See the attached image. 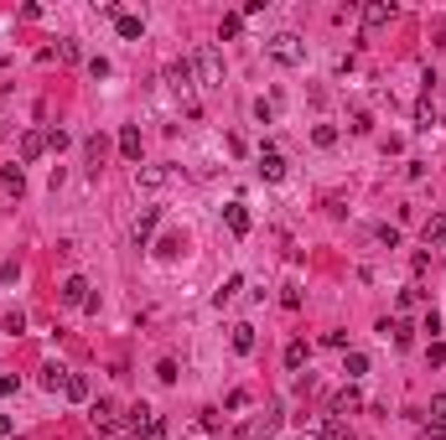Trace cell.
I'll use <instances>...</instances> for the list:
<instances>
[{
  "mask_svg": "<svg viewBox=\"0 0 446 440\" xmlns=\"http://www.w3.org/2000/svg\"><path fill=\"white\" fill-rule=\"evenodd\" d=\"M265 52H270V62H281V68H301V62H306V42H301L296 32H275L265 42Z\"/></svg>",
  "mask_w": 446,
  "mask_h": 440,
  "instance_id": "1",
  "label": "cell"
},
{
  "mask_svg": "<svg viewBox=\"0 0 446 440\" xmlns=\"http://www.w3.org/2000/svg\"><path fill=\"white\" fill-rule=\"evenodd\" d=\"M192 68H198L203 88H223V57H218V47H198V57H192Z\"/></svg>",
  "mask_w": 446,
  "mask_h": 440,
  "instance_id": "2",
  "label": "cell"
},
{
  "mask_svg": "<svg viewBox=\"0 0 446 440\" xmlns=\"http://www.w3.org/2000/svg\"><path fill=\"white\" fill-rule=\"evenodd\" d=\"M259 177H265V181H281V177H285V156L275 151V145L259 151Z\"/></svg>",
  "mask_w": 446,
  "mask_h": 440,
  "instance_id": "3",
  "label": "cell"
},
{
  "mask_svg": "<svg viewBox=\"0 0 446 440\" xmlns=\"http://www.w3.org/2000/svg\"><path fill=\"white\" fill-rule=\"evenodd\" d=\"M358 409H363V394L353 389V383H343V389L332 394V415H358Z\"/></svg>",
  "mask_w": 446,
  "mask_h": 440,
  "instance_id": "4",
  "label": "cell"
},
{
  "mask_svg": "<svg viewBox=\"0 0 446 440\" xmlns=\"http://www.w3.org/2000/svg\"><path fill=\"white\" fill-rule=\"evenodd\" d=\"M62 305H88V280L83 275H68V280H62Z\"/></svg>",
  "mask_w": 446,
  "mask_h": 440,
  "instance_id": "5",
  "label": "cell"
},
{
  "mask_svg": "<svg viewBox=\"0 0 446 440\" xmlns=\"http://www.w3.org/2000/svg\"><path fill=\"white\" fill-rule=\"evenodd\" d=\"M229 348L249 357V352H255V326H249V322H234L229 326Z\"/></svg>",
  "mask_w": 446,
  "mask_h": 440,
  "instance_id": "6",
  "label": "cell"
},
{
  "mask_svg": "<svg viewBox=\"0 0 446 440\" xmlns=\"http://www.w3.org/2000/svg\"><path fill=\"white\" fill-rule=\"evenodd\" d=\"M223 223H229L234 238H244V233H249V207H244V202H229V207H223Z\"/></svg>",
  "mask_w": 446,
  "mask_h": 440,
  "instance_id": "7",
  "label": "cell"
},
{
  "mask_svg": "<svg viewBox=\"0 0 446 440\" xmlns=\"http://www.w3.org/2000/svg\"><path fill=\"white\" fill-rule=\"evenodd\" d=\"M389 16H395V6H389V0H369V6H363V26H389Z\"/></svg>",
  "mask_w": 446,
  "mask_h": 440,
  "instance_id": "8",
  "label": "cell"
},
{
  "mask_svg": "<svg viewBox=\"0 0 446 440\" xmlns=\"http://www.w3.org/2000/svg\"><path fill=\"white\" fill-rule=\"evenodd\" d=\"M275 430H281V404H270V409H265V420L249 425V440H265V435H275Z\"/></svg>",
  "mask_w": 446,
  "mask_h": 440,
  "instance_id": "9",
  "label": "cell"
},
{
  "mask_svg": "<svg viewBox=\"0 0 446 440\" xmlns=\"http://www.w3.org/2000/svg\"><path fill=\"white\" fill-rule=\"evenodd\" d=\"M68 378H73V373H68V368H58V363H47V368H42V389H47V394H62V389H68Z\"/></svg>",
  "mask_w": 446,
  "mask_h": 440,
  "instance_id": "10",
  "label": "cell"
},
{
  "mask_svg": "<svg viewBox=\"0 0 446 440\" xmlns=\"http://www.w3.org/2000/svg\"><path fill=\"white\" fill-rule=\"evenodd\" d=\"M156 218H161L156 207H146V212L135 218V249H146V244H151V233H156Z\"/></svg>",
  "mask_w": 446,
  "mask_h": 440,
  "instance_id": "11",
  "label": "cell"
},
{
  "mask_svg": "<svg viewBox=\"0 0 446 440\" xmlns=\"http://www.w3.org/2000/svg\"><path fill=\"white\" fill-rule=\"evenodd\" d=\"M120 156H125V161H140V125H125L120 130Z\"/></svg>",
  "mask_w": 446,
  "mask_h": 440,
  "instance_id": "12",
  "label": "cell"
},
{
  "mask_svg": "<svg viewBox=\"0 0 446 440\" xmlns=\"http://www.w3.org/2000/svg\"><path fill=\"white\" fill-rule=\"evenodd\" d=\"M42 151H47V135H42V130H26V135H21V161H36Z\"/></svg>",
  "mask_w": 446,
  "mask_h": 440,
  "instance_id": "13",
  "label": "cell"
},
{
  "mask_svg": "<svg viewBox=\"0 0 446 440\" xmlns=\"http://www.w3.org/2000/svg\"><path fill=\"white\" fill-rule=\"evenodd\" d=\"M114 32H120L125 42H140V36H146V21H140V16H130V11H125V16L114 21Z\"/></svg>",
  "mask_w": 446,
  "mask_h": 440,
  "instance_id": "14",
  "label": "cell"
},
{
  "mask_svg": "<svg viewBox=\"0 0 446 440\" xmlns=\"http://www.w3.org/2000/svg\"><path fill=\"white\" fill-rule=\"evenodd\" d=\"M166 177H172L166 166H146V171H135V186H146V192H156V186H166Z\"/></svg>",
  "mask_w": 446,
  "mask_h": 440,
  "instance_id": "15",
  "label": "cell"
},
{
  "mask_svg": "<svg viewBox=\"0 0 446 440\" xmlns=\"http://www.w3.org/2000/svg\"><path fill=\"white\" fill-rule=\"evenodd\" d=\"M421 238H426V249H431V244H441V238H446V212H431L426 228H421Z\"/></svg>",
  "mask_w": 446,
  "mask_h": 440,
  "instance_id": "16",
  "label": "cell"
},
{
  "mask_svg": "<svg viewBox=\"0 0 446 440\" xmlns=\"http://www.w3.org/2000/svg\"><path fill=\"white\" fill-rule=\"evenodd\" d=\"M114 415H120V409H114V399H99V404H94V415H88V420H94V430H104V425H120Z\"/></svg>",
  "mask_w": 446,
  "mask_h": 440,
  "instance_id": "17",
  "label": "cell"
},
{
  "mask_svg": "<svg viewBox=\"0 0 446 440\" xmlns=\"http://www.w3.org/2000/svg\"><path fill=\"white\" fill-rule=\"evenodd\" d=\"M0 186H6V192H26V177H21V166H0Z\"/></svg>",
  "mask_w": 446,
  "mask_h": 440,
  "instance_id": "18",
  "label": "cell"
},
{
  "mask_svg": "<svg viewBox=\"0 0 446 440\" xmlns=\"http://www.w3.org/2000/svg\"><path fill=\"white\" fill-rule=\"evenodd\" d=\"M306 357H311V348H306V342H291V348H285V368H291V373H301V368H306Z\"/></svg>",
  "mask_w": 446,
  "mask_h": 440,
  "instance_id": "19",
  "label": "cell"
},
{
  "mask_svg": "<svg viewBox=\"0 0 446 440\" xmlns=\"http://www.w3.org/2000/svg\"><path fill=\"white\" fill-rule=\"evenodd\" d=\"M239 290H244V275H229V280L218 285V296H213V301H218V305H229L234 296H239Z\"/></svg>",
  "mask_w": 446,
  "mask_h": 440,
  "instance_id": "20",
  "label": "cell"
},
{
  "mask_svg": "<svg viewBox=\"0 0 446 440\" xmlns=\"http://www.w3.org/2000/svg\"><path fill=\"white\" fill-rule=\"evenodd\" d=\"M343 373H348V383L363 378V373H369V357H363V352H348V357H343Z\"/></svg>",
  "mask_w": 446,
  "mask_h": 440,
  "instance_id": "21",
  "label": "cell"
},
{
  "mask_svg": "<svg viewBox=\"0 0 446 440\" xmlns=\"http://www.w3.org/2000/svg\"><path fill=\"white\" fill-rule=\"evenodd\" d=\"M62 394H68L73 404H83V399H88V378H83V373H73V378H68V389H62Z\"/></svg>",
  "mask_w": 446,
  "mask_h": 440,
  "instance_id": "22",
  "label": "cell"
},
{
  "mask_svg": "<svg viewBox=\"0 0 446 440\" xmlns=\"http://www.w3.org/2000/svg\"><path fill=\"white\" fill-rule=\"evenodd\" d=\"M311 145H322V151H332V145H337V130H332V125H317V130H311Z\"/></svg>",
  "mask_w": 446,
  "mask_h": 440,
  "instance_id": "23",
  "label": "cell"
},
{
  "mask_svg": "<svg viewBox=\"0 0 446 440\" xmlns=\"http://www.w3.org/2000/svg\"><path fill=\"white\" fill-rule=\"evenodd\" d=\"M68 145H73V135H68V130H58V125L47 130V151H68Z\"/></svg>",
  "mask_w": 446,
  "mask_h": 440,
  "instance_id": "24",
  "label": "cell"
},
{
  "mask_svg": "<svg viewBox=\"0 0 446 440\" xmlns=\"http://www.w3.org/2000/svg\"><path fill=\"white\" fill-rule=\"evenodd\" d=\"M389 331H395V348H410V342H415V326L410 322H395Z\"/></svg>",
  "mask_w": 446,
  "mask_h": 440,
  "instance_id": "25",
  "label": "cell"
},
{
  "mask_svg": "<svg viewBox=\"0 0 446 440\" xmlns=\"http://www.w3.org/2000/svg\"><path fill=\"white\" fill-rule=\"evenodd\" d=\"M156 254H161V259H172V254H182V238H177V233H166L161 244H156Z\"/></svg>",
  "mask_w": 446,
  "mask_h": 440,
  "instance_id": "26",
  "label": "cell"
},
{
  "mask_svg": "<svg viewBox=\"0 0 446 440\" xmlns=\"http://www.w3.org/2000/svg\"><path fill=\"white\" fill-rule=\"evenodd\" d=\"M426 301V290L421 285H410V290H400V311H410V305H421Z\"/></svg>",
  "mask_w": 446,
  "mask_h": 440,
  "instance_id": "27",
  "label": "cell"
},
{
  "mask_svg": "<svg viewBox=\"0 0 446 440\" xmlns=\"http://www.w3.org/2000/svg\"><path fill=\"white\" fill-rule=\"evenodd\" d=\"M104 151H109V145H104V135L88 140V166H94V171H99V161H104Z\"/></svg>",
  "mask_w": 446,
  "mask_h": 440,
  "instance_id": "28",
  "label": "cell"
},
{
  "mask_svg": "<svg viewBox=\"0 0 446 440\" xmlns=\"http://www.w3.org/2000/svg\"><path fill=\"white\" fill-rule=\"evenodd\" d=\"M218 32H223V36H239V32H244V16H239V11H234V16H223Z\"/></svg>",
  "mask_w": 446,
  "mask_h": 440,
  "instance_id": "29",
  "label": "cell"
},
{
  "mask_svg": "<svg viewBox=\"0 0 446 440\" xmlns=\"http://www.w3.org/2000/svg\"><path fill=\"white\" fill-rule=\"evenodd\" d=\"M156 378H161V383H177V363H172V357H161V363H156Z\"/></svg>",
  "mask_w": 446,
  "mask_h": 440,
  "instance_id": "30",
  "label": "cell"
},
{
  "mask_svg": "<svg viewBox=\"0 0 446 440\" xmlns=\"http://www.w3.org/2000/svg\"><path fill=\"white\" fill-rule=\"evenodd\" d=\"M166 78H172L177 88H187V78H192V68H187V62H172V73H166Z\"/></svg>",
  "mask_w": 446,
  "mask_h": 440,
  "instance_id": "31",
  "label": "cell"
},
{
  "mask_svg": "<svg viewBox=\"0 0 446 440\" xmlns=\"http://www.w3.org/2000/svg\"><path fill=\"white\" fill-rule=\"evenodd\" d=\"M431 425H446V394L431 399Z\"/></svg>",
  "mask_w": 446,
  "mask_h": 440,
  "instance_id": "32",
  "label": "cell"
},
{
  "mask_svg": "<svg viewBox=\"0 0 446 440\" xmlns=\"http://www.w3.org/2000/svg\"><path fill=\"white\" fill-rule=\"evenodd\" d=\"M88 78H109V57H88Z\"/></svg>",
  "mask_w": 446,
  "mask_h": 440,
  "instance_id": "33",
  "label": "cell"
},
{
  "mask_svg": "<svg viewBox=\"0 0 446 440\" xmlns=\"http://www.w3.org/2000/svg\"><path fill=\"white\" fill-rule=\"evenodd\" d=\"M0 326H6V331H21L26 316H21V311H6V316H0Z\"/></svg>",
  "mask_w": 446,
  "mask_h": 440,
  "instance_id": "34",
  "label": "cell"
},
{
  "mask_svg": "<svg viewBox=\"0 0 446 440\" xmlns=\"http://www.w3.org/2000/svg\"><path fill=\"white\" fill-rule=\"evenodd\" d=\"M426 363H431V368L446 363V348H441V342H431V348H426Z\"/></svg>",
  "mask_w": 446,
  "mask_h": 440,
  "instance_id": "35",
  "label": "cell"
},
{
  "mask_svg": "<svg viewBox=\"0 0 446 440\" xmlns=\"http://www.w3.org/2000/svg\"><path fill=\"white\" fill-rule=\"evenodd\" d=\"M281 305H291V311H296V305H301V290H296V285H285V290H281Z\"/></svg>",
  "mask_w": 446,
  "mask_h": 440,
  "instance_id": "36",
  "label": "cell"
},
{
  "mask_svg": "<svg viewBox=\"0 0 446 440\" xmlns=\"http://www.w3.org/2000/svg\"><path fill=\"white\" fill-rule=\"evenodd\" d=\"M58 57L62 62H78V42H58Z\"/></svg>",
  "mask_w": 446,
  "mask_h": 440,
  "instance_id": "37",
  "label": "cell"
},
{
  "mask_svg": "<svg viewBox=\"0 0 446 440\" xmlns=\"http://www.w3.org/2000/svg\"><path fill=\"white\" fill-rule=\"evenodd\" d=\"M16 389H21V378H0V399H11Z\"/></svg>",
  "mask_w": 446,
  "mask_h": 440,
  "instance_id": "38",
  "label": "cell"
},
{
  "mask_svg": "<svg viewBox=\"0 0 446 440\" xmlns=\"http://www.w3.org/2000/svg\"><path fill=\"white\" fill-rule=\"evenodd\" d=\"M426 440H446V425H426Z\"/></svg>",
  "mask_w": 446,
  "mask_h": 440,
  "instance_id": "39",
  "label": "cell"
},
{
  "mask_svg": "<svg viewBox=\"0 0 446 440\" xmlns=\"http://www.w3.org/2000/svg\"><path fill=\"white\" fill-rule=\"evenodd\" d=\"M6 435H11V420H6V415H0V440H6Z\"/></svg>",
  "mask_w": 446,
  "mask_h": 440,
  "instance_id": "40",
  "label": "cell"
}]
</instances>
